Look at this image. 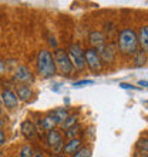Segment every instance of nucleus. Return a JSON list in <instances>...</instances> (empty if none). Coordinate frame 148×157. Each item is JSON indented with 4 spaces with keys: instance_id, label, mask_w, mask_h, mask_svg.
Here are the masks:
<instances>
[{
    "instance_id": "f257e3e1",
    "label": "nucleus",
    "mask_w": 148,
    "mask_h": 157,
    "mask_svg": "<svg viewBox=\"0 0 148 157\" xmlns=\"http://www.w3.org/2000/svg\"><path fill=\"white\" fill-rule=\"evenodd\" d=\"M36 69L37 73L44 78H50L57 75V69H56V63H54L53 54L49 50H40L36 59Z\"/></svg>"
},
{
    "instance_id": "473e14b6",
    "label": "nucleus",
    "mask_w": 148,
    "mask_h": 157,
    "mask_svg": "<svg viewBox=\"0 0 148 157\" xmlns=\"http://www.w3.org/2000/svg\"><path fill=\"white\" fill-rule=\"evenodd\" d=\"M0 104H2V99H0Z\"/></svg>"
},
{
    "instance_id": "b1692460",
    "label": "nucleus",
    "mask_w": 148,
    "mask_h": 157,
    "mask_svg": "<svg viewBox=\"0 0 148 157\" xmlns=\"http://www.w3.org/2000/svg\"><path fill=\"white\" fill-rule=\"evenodd\" d=\"M6 143V134H4L3 128H0V146H3Z\"/></svg>"
},
{
    "instance_id": "f8f14e48",
    "label": "nucleus",
    "mask_w": 148,
    "mask_h": 157,
    "mask_svg": "<svg viewBox=\"0 0 148 157\" xmlns=\"http://www.w3.org/2000/svg\"><path fill=\"white\" fill-rule=\"evenodd\" d=\"M20 130H21V133H23V136H24L26 139H33V137L36 136V133H37V128H36V126H34V123L31 121V120H24L20 126Z\"/></svg>"
},
{
    "instance_id": "423d86ee",
    "label": "nucleus",
    "mask_w": 148,
    "mask_h": 157,
    "mask_svg": "<svg viewBox=\"0 0 148 157\" xmlns=\"http://www.w3.org/2000/svg\"><path fill=\"white\" fill-rule=\"evenodd\" d=\"M46 140H47V144L51 147V150H53L56 154H58L60 151L63 150V134L58 130H50V132H47V137H46Z\"/></svg>"
},
{
    "instance_id": "ddd939ff",
    "label": "nucleus",
    "mask_w": 148,
    "mask_h": 157,
    "mask_svg": "<svg viewBox=\"0 0 148 157\" xmlns=\"http://www.w3.org/2000/svg\"><path fill=\"white\" fill-rule=\"evenodd\" d=\"M14 93H16L19 101H27V100H30L31 97H33V90H31V87L27 86V84L19 86Z\"/></svg>"
},
{
    "instance_id": "cd10ccee",
    "label": "nucleus",
    "mask_w": 148,
    "mask_h": 157,
    "mask_svg": "<svg viewBox=\"0 0 148 157\" xmlns=\"http://www.w3.org/2000/svg\"><path fill=\"white\" fill-rule=\"evenodd\" d=\"M138 84H140V86H144V87H145V86H147V82H145V80H144V82H142V80H141V82L138 83Z\"/></svg>"
},
{
    "instance_id": "f03ea898",
    "label": "nucleus",
    "mask_w": 148,
    "mask_h": 157,
    "mask_svg": "<svg viewBox=\"0 0 148 157\" xmlns=\"http://www.w3.org/2000/svg\"><path fill=\"white\" fill-rule=\"evenodd\" d=\"M118 50L123 54L132 56L138 52V39L134 29H123L118 34Z\"/></svg>"
},
{
    "instance_id": "c85d7f7f",
    "label": "nucleus",
    "mask_w": 148,
    "mask_h": 157,
    "mask_svg": "<svg viewBox=\"0 0 148 157\" xmlns=\"http://www.w3.org/2000/svg\"><path fill=\"white\" fill-rule=\"evenodd\" d=\"M3 126H4V120L0 119V128H3Z\"/></svg>"
},
{
    "instance_id": "0eeeda50",
    "label": "nucleus",
    "mask_w": 148,
    "mask_h": 157,
    "mask_svg": "<svg viewBox=\"0 0 148 157\" xmlns=\"http://www.w3.org/2000/svg\"><path fill=\"white\" fill-rule=\"evenodd\" d=\"M13 78L16 80V82L21 83V84H31L34 82V76L31 75V71H30L29 67L26 66H19L14 71V75H13Z\"/></svg>"
},
{
    "instance_id": "20e7f679",
    "label": "nucleus",
    "mask_w": 148,
    "mask_h": 157,
    "mask_svg": "<svg viewBox=\"0 0 148 157\" xmlns=\"http://www.w3.org/2000/svg\"><path fill=\"white\" fill-rule=\"evenodd\" d=\"M67 54L70 57V62L73 64L74 70L81 71L86 67V60H84V50L78 44H71L70 49L67 50Z\"/></svg>"
},
{
    "instance_id": "aec40b11",
    "label": "nucleus",
    "mask_w": 148,
    "mask_h": 157,
    "mask_svg": "<svg viewBox=\"0 0 148 157\" xmlns=\"http://www.w3.org/2000/svg\"><path fill=\"white\" fill-rule=\"evenodd\" d=\"M33 154V149L30 144H24L20 149V153H19V157H31Z\"/></svg>"
},
{
    "instance_id": "412c9836",
    "label": "nucleus",
    "mask_w": 148,
    "mask_h": 157,
    "mask_svg": "<svg viewBox=\"0 0 148 157\" xmlns=\"http://www.w3.org/2000/svg\"><path fill=\"white\" fill-rule=\"evenodd\" d=\"M147 137H144V139H140L138 140V143H137V149L141 150V153H147Z\"/></svg>"
},
{
    "instance_id": "4468645a",
    "label": "nucleus",
    "mask_w": 148,
    "mask_h": 157,
    "mask_svg": "<svg viewBox=\"0 0 148 157\" xmlns=\"http://www.w3.org/2000/svg\"><path fill=\"white\" fill-rule=\"evenodd\" d=\"M39 123L41 124V128L43 130H47V132H50V130H54L56 128V126L58 124V121L56 120V117L50 113V114H47L46 117H43V119L39 121Z\"/></svg>"
},
{
    "instance_id": "6ab92c4d",
    "label": "nucleus",
    "mask_w": 148,
    "mask_h": 157,
    "mask_svg": "<svg viewBox=\"0 0 148 157\" xmlns=\"http://www.w3.org/2000/svg\"><path fill=\"white\" fill-rule=\"evenodd\" d=\"M91 154H93L91 147L90 146H86V147H81L80 150H77L71 157H91Z\"/></svg>"
},
{
    "instance_id": "7c9ffc66",
    "label": "nucleus",
    "mask_w": 148,
    "mask_h": 157,
    "mask_svg": "<svg viewBox=\"0 0 148 157\" xmlns=\"http://www.w3.org/2000/svg\"><path fill=\"white\" fill-rule=\"evenodd\" d=\"M140 157H147V154H142V156H140Z\"/></svg>"
},
{
    "instance_id": "7ed1b4c3",
    "label": "nucleus",
    "mask_w": 148,
    "mask_h": 157,
    "mask_svg": "<svg viewBox=\"0 0 148 157\" xmlns=\"http://www.w3.org/2000/svg\"><path fill=\"white\" fill-rule=\"evenodd\" d=\"M53 59H54V63H56V69H57V71H60V75L66 76V77L73 75L74 67L71 64L70 57H68L66 50L57 49L53 53Z\"/></svg>"
},
{
    "instance_id": "9d476101",
    "label": "nucleus",
    "mask_w": 148,
    "mask_h": 157,
    "mask_svg": "<svg viewBox=\"0 0 148 157\" xmlns=\"http://www.w3.org/2000/svg\"><path fill=\"white\" fill-rule=\"evenodd\" d=\"M83 147V141L80 139H71L63 146V154L64 156H73L77 150H80Z\"/></svg>"
},
{
    "instance_id": "393cba45",
    "label": "nucleus",
    "mask_w": 148,
    "mask_h": 157,
    "mask_svg": "<svg viewBox=\"0 0 148 157\" xmlns=\"http://www.w3.org/2000/svg\"><path fill=\"white\" fill-rule=\"evenodd\" d=\"M6 69H7V67H6V62H4V60H0V76L6 71Z\"/></svg>"
},
{
    "instance_id": "5701e85b",
    "label": "nucleus",
    "mask_w": 148,
    "mask_h": 157,
    "mask_svg": "<svg viewBox=\"0 0 148 157\" xmlns=\"http://www.w3.org/2000/svg\"><path fill=\"white\" fill-rule=\"evenodd\" d=\"M93 80H80V82H76L73 84L74 87H81V86H86V84H93Z\"/></svg>"
},
{
    "instance_id": "a211bd4d",
    "label": "nucleus",
    "mask_w": 148,
    "mask_h": 157,
    "mask_svg": "<svg viewBox=\"0 0 148 157\" xmlns=\"http://www.w3.org/2000/svg\"><path fill=\"white\" fill-rule=\"evenodd\" d=\"M77 121H78V116H77V114H68V116H67V119L61 123L63 130H67V128L73 127L74 124H77Z\"/></svg>"
},
{
    "instance_id": "f3484780",
    "label": "nucleus",
    "mask_w": 148,
    "mask_h": 157,
    "mask_svg": "<svg viewBox=\"0 0 148 157\" xmlns=\"http://www.w3.org/2000/svg\"><path fill=\"white\" fill-rule=\"evenodd\" d=\"M51 114L56 117V120L58 121V124H61L63 121L67 119V116H68V112H67L66 107H58V109H56L54 112H51Z\"/></svg>"
},
{
    "instance_id": "39448f33",
    "label": "nucleus",
    "mask_w": 148,
    "mask_h": 157,
    "mask_svg": "<svg viewBox=\"0 0 148 157\" xmlns=\"http://www.w3.org/2000/svg\"><path fill=\"white\" fill-rule=\"evenodd\" d=\"M84 60H86V64L88 66L93 73H98L103 69V62L100 59L98 53L95 52L94 49H87L84 52Z\"/></svg>"
},
{
    "instance_id": "2eb2a0df",
    "label": "nucleus",
    "mask_w": 148,
    "mask_h": 157,
    "mask_svg": "<svg viewBox=\"0 0 148 157\" xmlns=\"http://www.w3.org/2000/svg\"><path fill=\"white\" fill-rule=\"evenodd\" d=\"M137 39H138V46H141L142 52L147 53V50H148V27L147 26H142L140 29V33L137 34Z\"/></svg>"
},
{
    "instance_id": "6e6552de",
    "label": "nucleus",
    "mask_w": 148,
    "mask_h": 157,
    "mask_svg": "<svg viewBox=\"0 0 148 157\" xmlns=\"http://www.w3.org/2000/svg\"><path fill=\"white\" fill-rule=\"evenodd\" d=\"M0 99H2V104L9 110H14L19 106V99H17L16 93L10 89H4L0 94Z\"/></svg>"
},
{
    "instance_id": "a878e982",
    "label": "nucleus",
    "mask_w": 148,
    "mask_h": 157,
    "mask_svg": "<svg viewBox=\"0 0 148 157\" xmlns=\"http://www.w3.org/2000/svg\"><path fill=\"white\" fill-rule=\"evenodd\" d=\"M31 157H44V153H43L41 150H36V151H33Z\"/></svg>"
},
{
    "instance_id": "bb28decb",
    "label": "nucleus",
    "mask_w": 148,
    "mask_h": 157,
    "mask_svg": "<svg viewBox=\"0 0 148 157\" xmlns=\"http://www.w3.org/2000/svg\"><path fill=\"white\" fill-rule=\"evenodd\" d=\"M120 87H123V89H132L131 84H127V83H120Z\"/></svg>"
},
{
    "instance_id": "4be33fe9",
    "label": "nucleus",
    "mask_w": 148,
    "mask_h": 157,
    "mask_svg": "<svg viewBox=\"0 0 148 157\" xmlns=\"http://www.w3.org/2000/svg\"><path fill=\"white\" fill-rule=\"evenodd\" d=\"M137 59H135V63L137 66H141V64H144L145 63V52H137Z\"/></svg>"
},
{
    "instance_id": "c756f323",
    "label": "nucleus",
    "mask_w": 148,
    "mask_h": 157,
    "mask_svg": "<svg viewBox=\"0 0 148 157\" xmlns=\"http://www.w3.org/2000/svg\"><path fill=\"white\" fill-rule=\"evenodd\" d=\"M53 157H67V156H64V154H56V156H53Z\"/></svg>"
},
{
    "instance_id": "dca6fc26",
    "label": "nucleus",
    "mask_w": 148,
    "mask_h": 157,
    "mask_svg": "<svg viewBox=\"0 0 148 157\" xmlns=\"http://www.w3.org/2000/svg\"><path fill=\"white\" fill-rule=\"evenodd\" d=\"M64 136L68 139V140H71V139H77V136L81 133V126L80 124H74L73 127H70V128H67V130H64Z\"/></svg>"
},
{
    "instance_id": "9b49d317",
    "label": "nucleus",
    "mask_w": 148,
    "mask_h": 157,
    "mask_svg": "<svg viewBox=\"0 0 148 157\" xmlns=\"http://www.w3.org/2000/svg\"><path fill=\"white\" fill-rule=\"evenodd\" d=\"M88 40H90L91 46L94 47V50L100 49L101 46L105 44V37H104V34L98 30H94V32H91L90 36H88Z\"/></svg>"
},
{
    "instance_id": "1a4fd4ad",
    "label": "nucleus",
    "mask_w": 148,
    "mask_h": 157,
    "mask_svg": "<svg viewBox=\"0 0 148 157\" xmlns=\"http://www.w3.org/2000/svg\"><path fill=\"white\" fill-rule=\"evenodd\" d=\"M95 52L98 53L101 62H104V63H113L115 60V50H114V47H113L111 44L101 46V47L97 49Z\"/></svg>"
},
{
    "instance_id": "2f4dec72",
    "label": "nucleus",
    "mask_w": 148,
    "mask_h": 157,
    "mask_svg": "<svg viewBox=\"0 0 148 157\" xmlns=\"http://www.w3.org/2000/svg\"><path fill=\"white\" fill-rule=\"evenodd\" d=\"M0 114H2V107H0Z\"/></svg>"
}]
</instances>
